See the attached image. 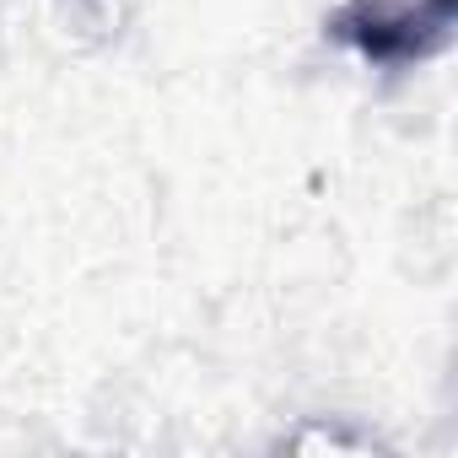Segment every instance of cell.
Wrapping results in <instances>:
<instances>
[{
	"label": "cell",
	"instance_id": "1",
	"mask_svg": "<svg viewBox=\"0 0 458 458\" xmlns=\"http://www.w3.org/2000/svg\"><path fill=\"white\" fill-rule=\"evenodd\" d=\"M458 0H345L329 12L324 33L377 71H404L453 44Z\"/></svg>",
	"mask_w": 458,
	"mask_h": 458
}]
</instances>
